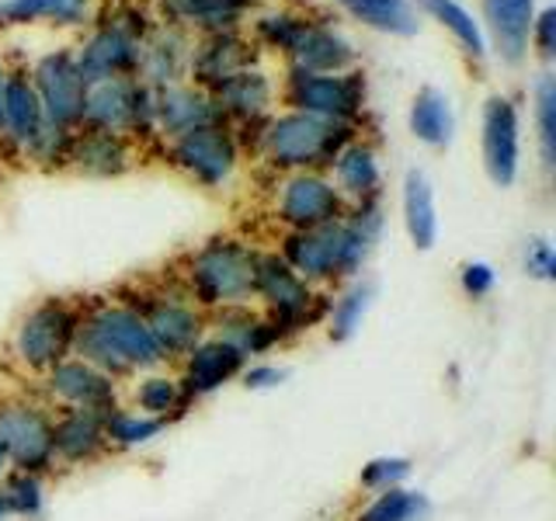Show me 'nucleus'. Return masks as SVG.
Here are the masks:
<instances>
[{
  "label": "nucleus",
  "instance_id": "37998d69",
  "mask_svg": "<svg viewBox=\"0 0 556 521\" xmlns=\"http://www.w3.org/2000/svg\"><path fill=\"white\" fill-rule=\"evenodd\" d=\"M240 379L248 390H271V386H278V382H286V369L275 361H248Z\"/></svg>",
  "mask_w": 556,
  "mask_h": 521
},
{
  "label": "nucleus",
  "instance_id": "7ed1b4c3",
  "mask_svg": "<svg viewBox=\"0 0 556 521\" xmlns=\"http://www.w3.org/2000/svg\"><path fill=\"white\" fill-rule=\"evenodd\" d=\"M254 271H257V251L243 240L216 237L202 243L191 254L185 268L188 300L199 309H223V306H243L254 300Z\"/></svg>",
  "mask_w": 556,
  "mask_h": 521
},
{
  "label": "nucleus",
  "instance_id": "6ab92c4d",
  "mask_svg": "<svg viewBox=\"0 0 556 521\" xmlns=\"http://www.w3.org/2000/svg\"><path fill=\"white\" fill-rule=\"evenodd\" d=\"M208 327H213V338H223L226 344H233L248 361L254 355H268L271 347L282 344L275 323L265 317V313L251 309V303L216 309L213 320H208Z\"/></svg>",
  "mask_w": 556,
  "mask_h": 521
},
{
  "label": "nucleus",
  "instance_id": "c756f323",
  "mask_svg": "<svg viewBox=\"0 0 556 521\" xmlns=\"http://www.w3.org/2000/svg\"><path fill=\"white\" fill-rule=\"evenodd\" d=\"M431 514V504L425 494L393 486V491L372 494V500L362 511H355L352 521H425Z\"/></svg>",
  "mask_w": 556,
  "mask_h": 521
},
{
  "label": "nucleus",
  "instance_id": "f3484780",
  "mask_svg": "<svg viewBox=\"0 0 556 521\" xmlns=\"http://www.w3.org/2000/svg\"><path fill=\"white\" fill-rule=\"evenodd\" d=\"M109 442H104V414L63 407L52 414V456L60 466H91L98 462Z\"/></svg>",
  "mask_w": 556,
  "mask_h": 521
},
{
  "label": "nucleus",
  "instance_id": "473e14b6",
  "mask_svg": "<svg viewBox=\"0 0 556 521\" xmlns=\"http://www.w3.org/2000/svg\"><path fill=\"white\" fill-rule=\"evenodd\" d=\"M341 4L352 11L358 22L372 25L379 31H393V35L417 31V17L407 0H341Z\"/></svg>",
  "mask_w": 556,
  "mask_h": 521
},
{
  "label": "nucleus",
  "instance_id": "f03ea898",
  "mask_svg": "<svg viewBox=\"0 0 556 521\" xmlns=\"http://www.w3.org/2000/svg\"><path fill=\"white\" fill-rule=\"evenodd\" d=\"M74 355L115 382L167 365L150 327L129 303H91L80 309Z\"/></svg>",
  "mask_w": 556,
  "mask_h": 521
},
{
  "label": "nucleus",
  "instance_id": "e433bc0d",
  "mask_svg": "<svg viewBox=\"0 0 556 521\" xmlns=\"http://www.w3.org/2000/svg\"><path fill=\"white\" fill-rule=\"evenodd\" d=\"M170 8L178 11L185 22L223 28V25L237 22V17L243 14V8H248V0H174Z\"/></svg>",
  "mask_w": 556,
  "mask_h": 521
},
{
  "label": "nucleus",
  "instance_id": "72a5a7b5",
  "mask_svg": "<svg viewBox=\"0 0 556 521\" xmlns=\"http://www.w3.org/2000/svg\"><path fill=\"white\" fill-rule=\"evenodd\" d=\"M265 104H268V80L261 74L240 69V74H233L226 84H219V112L251 118L257 112H265Z\"/></svg>",
  "mask_w": 556,
  "mask_h": 521
},
{
  "label": "nucleus",
  "instance_id": "cd10ccee",
  "mask_svg": "<svg viewBox=\"0 0 556 521\" xmlns=\"http://www.w3.org/2000/svg\"><path fill=\"white\" fill-rule=\"evenodd\" d=\"M164 428H167L164 421H156L150 414H139L132 407H115L104 414V442H109V448H118V452H132V448L150 445Z\"/></svg>",
  "mask_w": 556,
  "mask_h": 521
},
{
  "label": "nucleus",
  "instance_id": "c9c22d12",
  "mask_svg": "<svg viewBox=\"0 0 556 521\" xmlns=\"http://www.w3.org/2000/svg\"><path fill=\"white\" fill-rule=\"evenodd\" d=\"M431 17H439V22L456 35V39L473 52V56H483L486 52V42H483V31L480 25L473 22V14H469L463 4H456V0H417Z\"/></svg>",
  "mask_w": 556,
  "mask_h": 521
},
{
  "label": "nucleus",
  "instance_id": "2eb2a0df",
  "mask_svg": "<svg viewBox=\"0 0 556 521\" xmlns=\"http://www.w3.org/2000/svg\"><path fill=\"white\" fill-rule=\"evenodd\" d=\"M243 365H248V358H243L233 344H226L223 338H213L205 334L191 352L181 358V390L191 399H202V396H213L216 390H223L226 382L240 379Z\"/></svg>",
  "mask_w": 556,
  "mask_h": 521
},
{
  "label": "nucleus",
  "instance_id": "412c9836",
  "mask_svg": "<svg viewBox=\"0 0 556 521\" xmlns=\"http://www.w3.org/2000/svg\"><path fill=\"white\" fill-rule=\"evenodd\" d=\"M132 63H136V42L126 31L109 28V31L94 35L91 46L84 49L77 69H80V80L91 87L101 80H112L115 74H122V69H129Z\"/></svg>",
  "mask_w": 556,
  "mask_h": 521
},
{
  "label": "nucleus",
  "instance_id": "20e7f679",
  "mask_svg": "<svg viewBox=\"0 0 556 521\" xmlns=\"http://www.w3.org/2000/svg\"><path fill=\"white\" fill-rule=\"evenodd\" d=\"M254 300L265 306V317L275 323L278 338L289 341L327 317V295H320L306 278L295 275L282 254H257Z\"/></svg>",
  "mask_w": 556,
  "mask_h": 521
},
{
  "label": "nucleus",
  "instance_id": "2f4dec72",
  "mask_svg": "<svg viewBox=\"0 0 556 521\" xmlns=\"http://www.w3.org/2000/svg\"><path fill=\"white\" fill-rule=\"evenodd\" d=\"M372 285L369 282H355L348 285L334 303L327 306V334L330 341H348L362 327L365 313H369V303H372Z\"/></svg>",
  "mask_w": 556,
  "mask_h": 521
},
{
  "label": "nucleus",
  "instance_id": "393cba45",
  "mask_svg": "<svg viewBox=\"0 0 556 521\" xmlns=\"http://www.w3.org/2000/svg\"><path fill=\"white\" fill-rule=\"evenodd\" d=\"M334 178H338V191L355 202H369L376 199L379 191V161L369 147H358V143H348L338 156H334Z\"/></svg>",
  "mask_w": 556,
  "mask_h": 521
},
{
  "label": "nucleus",
  "instance_id": "9d476101",
  "mask_svg": "<svg viewBox=\"0 0 556 521\" xmlns=\"http://www.w3.org/2000/svg\"><path fill=\"white\" fill-rule=\"evenodd\" d=\"M46 393L56 399L60 407H74V410H94V414H109L118 404V382L112 376H104L94 365H87L84 358L70 355L60 365L42 376Z\"/></svg>",
  "mask_w": 556,
  "mask_h": 521
},
{
  "label": "nucleus",
  "instance_id": "a19ab883",
  "mask_svg": "<svg viewBox=\"0 0 556 521\" xmlns=\"http://www.w3.org/2000/svg\"><path fill=\"white\" fill-rule=\"evenodd\" d=\"M459 285H463V292L469 295V300H483V295L494 292L497 275H494L491 265H486V260H469V265H463V271H459Z\"/></svg>",
  "mask_w": 556,
  "mask_h": 521
},
{
  "label": "nucleus",
  "instance_id": "ea45409f",
  "mask_svg": "<svg viewBox=\"0 0 556 521\" xmlns=\"http://www.w3.org/2000/svg\"><path fill=\"white\" fill-rule=\"evenodd\" d=\"M535 115H539V147H543V161L553 167L556 161V84L553 77H543L535 87Z\"/></svg>",
  "mask_w": 556,
  "mask_h": 521
},
{
  "label": "nucleus",
  "instance_id": "f257e3e1",
  "mask_svg": "<svg viewBox=\"0 0 556 521\" xmlns=\"http://www.w3.org/2000/svg\"><path fill=\"white\" fill-rule=\"evenodd\" d=\"M379 230V202H358L355 213H348L338 223L313 226V230H289L282 240V260L309 285H334L362 271Z\"/></svg>",
  "mask_w": 556,
  "mask_h": 521
},
{
  "label": "nucleus",
  "instance_id": "9b49d317",
  "mask_svg": "<svg viewBox=\"0 0 556 521\" xmlns=\"http://www.w3.org/2000/svg\"><path fill=\"white\" fill-rule=\"evenodd\" d=\"M348 216V202L334 188V181L320 178V174H295L282 185V195H278V219H282L289 230H313V226L324 223H338Z\"/></svg>",
  "mask_w": 556,
  "mask_h": 521
},
{
  "label": "nucleus",
  "instance_id": "a878e982",
  "mask_svg": "<svg viewBox=\"0 0 556 521\" xmlns=\"http://www.w3.org/2000/svg\"><path fill=\"white\" fill-rule=\"evenodd\" d=\"M153 115L161 118V126L174 136H185L199 126H216L219 109L208 104L195 91H164L153 104Z\"/></svg>",
  "mask_w": 556,
  "mask_h": 521
},
{
  "label": "nucleus",
  "instance_id": "aec40b11",
  "mask_svg": "<svg viewBox=\"0 0 556 521\" xmlns=\"http://www.w3.org/2000/svg\"><path fill=\"white\" fill-rule=\"evenodd\" d=\"M14 143L22 147H35L39 143V136L46 132V112H42V101L35 94V87L22 77H14L4 84V122H0Z\"/></svg>",
  "mask_w": 556,
  "mask_h": 521
},
{
  "label": "nucleus",
  "instance_id": "1a4fd4ad",
  "mask_svg": "<svg viewBox=\"0 0 556 521\" xmlns=\"http://www.w3.org/2000/svg\"><path fill=\"white\" fill-rule=\"evenodd\" d=\"M261 35L268 42L282 46L292 52V60L303 66V74H320V69H341L344 63H352V49L341 39V35L327 31L320 25L309 22H295L286 14H271L261 22Z\"/></svg>",
  "mask_w": 556,
  "mask_h": 521
},
{
  "label": "nucleus",
  "instance_id": "f704fd0d",
  "mask_svg": "<svg viewBox=\"0 0 556 521\" xmlns=\"http://www.w3.org/2000/svg\"><path fill=\"white\" fill-rule=\"evenodd\" d=\"M91 0H8L0 4V17L8 22H31V17H52V22L74 25L84 17Z\"/></svg>",
  "mask_w": 556,
  "mask_h": 521
},
{
  "label": "nucleus",
  "instance_id": "49530a36",
  "mask_svg": "<svg viewBox=\"0 0 556 521\" xmlns=\"http://www.w3.org/2000/svg\"><path fill=\"white\" fill-rule=\"evenodd\" d=\"M8 473V456H4V445H0V476Z\"/></svg>",
  "mask_w": 556,
  "mask_h": 521
},
{
  "label": "nucleus",
  "instance_id": "5701e85b",
  "mask_svg": "<svg viewBox=\"0 0 556 521\" xmlns=\"http://www.w3.org/2000/svg\"><path fill=\"white\" fill-rule=\"evenodd\" d=\"M132 410L139 414H150L156 421H174L181 417L188 407V396L181 390L178 376H167L161 369H150V372H139L136 376V386H132Z\"/></svg>",
  "mask_w": 556,
  "mask_h": 521
},
{
  "label": "nucleus",
  "instance_id": "6e6552de",
  "mask_svg": "<svg viewBox=\"0 0 556 521\" xmlns=\"http://www.w3.org/2000/svg\"><path fill=\"white\" fill-rule=\"evenodd\" d=\"M129 306L143 317L167 361H181L208 334L205 309L191 303L188 292H143V300Z\"/></svg>",
  "mask_w": 556,
  "mask_h": 521
},
{
  "label": "nucleus",
  "instance_id": "de8ad7c7",
  "mask_svg": "<svg viewBox=\"0 0 556 521\" xmlns=\"http://www.w3.org/2000/svg\"><path fill=\"white\" fill-rule=\"evenodd\" d=\"M0 521H11V514H8V504H4V497H0Z\"/></svg>",
  "mask_w": 556,
  "mask_h": 521
},
{
  "label": "nucleus",
  "instance_id": "ddd939ff",
  "mask_svg": "<svg viewBox=\"0 0 556 521\" xmlns=\"http://www.w3.org/2000/svg\"><path fill=\"white\" fill-rule=\"evenodd\" d=\"M35 94L42 101L46 122L56 129L74 126L84 118V98H87V84L80 80L77 63L56 52V56H46L35 66Z\"/></svg>",
  "mask_w": 556,
  "mask_h": 521
},
{
  "label": "nucleus",
  "instance_id": "7c9ffc66",
  "mask_svg": "<svg viewBox=\"0 0 556 521\" xmlns=\"http://www.w3.org/2000/svg\"><path fill=\"white\" fill-rule=\"evenodd\" d=\"M0 497H4L11 518L39 521L46 514V480L39 473L8 469V473L0 476Z\"/></svg>",
  "mask_w": 556,
  "mask_h": 521
},
{
  "label": "nucleus",
  "instance_id": "c03bdc74",
  "mask_svg": "<svg viewBox=\"0 0 556 521\" xmlns=\"http://www.w3.org/2000/svg\"><path fill=\"white\" fill-rule=\"evenodd\" d=\"M535 25V35H539V49H543V56H553V28H556V11L546 8L543 14H539Z\"/></svg>",
  "mask_w": 556,
  "mask_h": 521
},
{
  "label": "nucleus",
  "instance_id": "a211bd4d",
  "mask_svg": "<svg viewBox=\"0 0 556 521\" xmlns=\"http://www.w3.org/2000/svg\"><path fill=\"white\" fill-rule=\"evenodd\" d=\"M483 164L501 188L518 178V112L508 98H491L483 109Z\"/></svg>",
  "mask_w": 556,
  "mask_h": 521
},
{
  "label": "nucleus",
  "instance_id": "f8f14e48",
  "mask_svg": "<svg viewBox=\"0 0 556 521\" xmlns=\"http://www.w3.org/2000/svg\"><path fill=\"white\" fill-rule=\"evenodd\" d=\"M153 115V101L147 98L143 87H136L129 80H101L87 87L84 98V118L91 122L98 132H115L122 136L126 129L147 126V118Z\"/></svg>",
  "mask_w": 556,
  "mask_h": 521
},
{
  "label": "nucleus",
  "instance_id": "423d86ee",
  "mask_svg": "<svg viewBox=\"0 0 556 521\" xmlns=\"http://www.w3.org/2000/svg\"><path fill=\"white\" fill-rule=\"evenodd\" d=\"M348 147V129L341 122H327L306 112L275 118L265 132V150L271 164L292 170H313L334 164V156Z\"/></svg>",
  "mask_w": 556,
  "mask_h": 521
},
{
  "label": "nucleus",
  "instance_id": "a18cd8bd",
  "mask_svg": "<svg viewBox=\"0 0 556 521\" xmlns=\"http://www.w3.org/2000/svg\"><path fill=\"white\" fill-rule=\"evenodd\" d=\"M4 69H0V122H4Z\"/></svg>",
  "mask_w": 556,
  "mask_h": 521
},
{
  "label": "nucleus",
  "instance_id": "dca6fc26",
  "mask_svg": "<svg viewBox=\"0 0 556 521\" xmlns=\"http://www.w3.org/2000/svg\"><path fill=\"white\" fill-rule=\"evenodd\" d=\"M289 98L300 112L317 115L327 122H344L362 109V80L358 77H320V74H295Z\"/></svg>",
  "mask_w": 556,
  "mask_h": 521
},
{
  "label": "nucleus",
  "instance_id": "b1692460",
  "mask_svg": "<svg viewBox=\"0 0 556 521\" xmlns=\"http://www.w3.org/2000/svg\"><path fill=\"white\" fill-rule=\"evenodd\" d=\"M404 223L417 251H431L439 240V213H434V191L421 170H407L404 181Z\"/></svg>",
  "mask_w": 556,
  "mask_h": 521
},
{
  "label": "nucleus",
  "instance_id": "39448f33",
  "mask_svg": "<svg viewBox=\"0 0 556 521\" xmlns=\"http://www.w3.org/2000/svg\"><path fill=\"white\" fill-rule=\"evenodd\" d=\"M77 323H80V306L70 300H49L35 303L22 320L14 327L11 338V352L17 365L28 372L46 376L52 365H60L63 358L74 355V341H77Z\"/></svg>",
  "mask_w": 556,
  "mask_h": 521
},
{
  "label": "nucleus",
  "instance_id": "c85d7f7f",
  "mask_svg": "<svg viewBox=\"0 0 556 521\" xmlns=\"http://www.w3.org/2000/svg\"><path fill=\"white\" fill-rule=\"evenodd\" d=\"M410 129L414 136L421 139L428 147H445L452 139V109H448V98L434 87H425L421 94L414 98V109H410Z\"/></svg>",
  "mask_w": 556,
  "mask_h": 521
},
{
  "label": "nucleus",
  "instance_id": "4be33fe9",
  "mask_svg": "<svg viewBox=\"0 0 556 521\" xmlns=\"http://www.w3.org/2000/svg\"><path fill=\"white\" fill-rule=\"evenodd\" d=\"M483 11L494 28L501 56L518 63L532 35V0H483Z\"/></svg>",
  "mask_w": 556,
  "mask_h": 521
},
{
  "label": "nucleus",
  "instance_id": "79ce46f5",
  "mask_svg": "<svg viewBox=\"0 0 556 521\" xmlns=\"http://www.w3.org/2000/svg\"><path fill=\"white\" fill-rule=\"evenodd\" d=\"M526 271L532 278H539V282H553V278H556V254L549 247V240H529Z\"/></svg>",
  "mask_w": 556,
  "mask_h": 521
},
{
  "label": "nucleus",
  "instance_id": "58836bf2",
  "mask_svg": "<svg viewBox=\"0 0 556 521\" xmlns=\"http://www.w3.org/2000/svg\"><path fill=\"white\" fill-rule=\"evenodd\" d=\"M240 66H243V52H240V46L237 42H230V39H219V42H213V46H205L202 49V60H199V74H202V80H208V84H226L233 74H240Z\"/></svg>",
  "mask_w": 556,
  "mask_h": 521
},
{
  "label": "nucleus",
  "instance_id": "4468645a",
  "mask_svg": "<svg viewBox=\"0 0 556 521\" xmlns=\"http://www.w3.org/2000/svg\"><path fill=\"white\" fill-rule=\"evenodd\" d=\"M170 153H174V164L205 188L223 185L237 167V147L230 132H223L219 126H199L178 136Z\"/></svg>",
  "mask_w": 556,
  "mask_h": 521
},
{
  "label": "nucleus",
  "instance_id": "4c0bfd02",
  "mask_svg": "<svg viewBox=\"0 0 556 521\" xmlns=\"http://www.w3.org/2000/svg\"><path fill=\"white\" fill-rule=\"evenodd\" d=\"M410 476V459L404 456H376L362 466L358 483L362 491L369 494H382V491H393V486H404V480Z\"/></svg>",
  "mask_w": 556,
  "mask_h": 521
},
{
  "label": "nucleus",
  "instance_id": "bb28decb",
  "mask_svg": "<svg viewBox=\"0 0 556 521\" xmlns=\"http://www.w3.org/2000/svg\"><path fill=\"white\" fill-rule=\"evenodd\" d=\"M70 161H74L84 174H98V178H109V174H122L129 164V150L122 143V136L115 132H91L77 139L70 147Z\"/></svg>",
  "mask_w": 556,
  "mask_h": 521
},
{
  "label": "nucleus",
  "instance_id": "0eeeda50",
  "mask_svg": "<svg viewBox=\"0 0 556 521\" xmlns=\"http://www.w3.org/2000/svg\"><path fill=\"white\" fill-rule=\"evenodd\" d=\"M0 445H4L8 469L46 476L56 456H52V410L25 396L0 399Z\"/></svg>",
  "mask_w": 556,
  "mask_h": 521
}]
</instances>
